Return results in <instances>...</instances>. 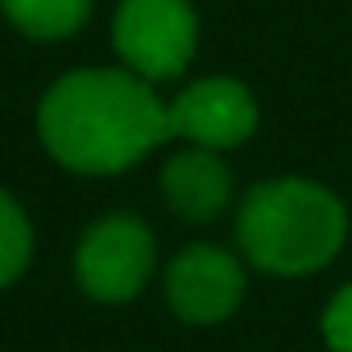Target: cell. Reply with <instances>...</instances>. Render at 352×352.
Segmentation results:
<instances>
[{"label": "cell", "mask_w": 352, "mask_h": 352, "mask_svg": "<svg viewBox=\"0 0 352 352\" xmlns=\"http://www.w3.org/2000/svg\"><path fill=\"white\" fill-rule=\"evenodd\" d=\"M116 58L149 83L179 79L199 50L191 0H120L112 17Z\"/></svg>", "instance_id": "3957f363"}, {"label": "cell", "mask_w": 352, "mask_h": 352, "mask_svg": "<svg viewBox=\"0 0 352 352\" xmlns=\"http://www.w3.org/2000/svg\"><path fill=\"white\" fill-rule=\"evenodd\" d=\"M38 137L75 174H124L170 141V108L129 67H79L46 87Z\"/></svg>", "instance_id": "6da1fadb"}, {"label": "cell", "mask_w": 352, "mask_h": 352, "mask_svg": "<svg viewBox=\"0 0 352 352\" xmlns=\"http://www.w3.org/2000/svg\"><path fill=\"white\" fill-rule=\"evenodd\" d=\"M157 261V245L153 232L141 216L129 212H112L100 216L75 245V282L87 298L120 307L133 302Z\"/></svg>", "instance_id": "277c9868"}, {"label": "cell", "mask_w": 352, "mask_h": 352, "mask_svg": "<svg viewBox=\"0 0 352 352\" xmlns=\"http://www.w3.org/2000/svg\"><path fill=\"white\" fill-rule=\"evenodd\" d=\"M344 241H348V208L323 183L270 179L241 199L236 245L261 274L307 278L331 265Z\"/></svg>", "instance_id": "7a4b0ae2"}, {"label": "cell", "mask_w": 352, "mask_h": 352, "mask_svg": "<svg viewBox=\"0 0 352 352\" xmlns=\"http://www.w3.org/2000/svg\"><path fill=\"white\" fill-rule=\"evenodd\" d=\"M13 30L34 42H67L91 17V0H0Z\"/></svg>", "instance_id": "ba28073f"}, {"label": "cell", "mask_w": 352, "mask_h": 352, "mask_svg": "<svg viewBox=\"0 0 352 352\" xmlns=\"http://www.w3.org/2000/svg\"><path fill=\"white\" fill-rule=\"evenodd\" d=\"M245 298V265L220 245H187L166 265V302L183 323H220Z\"/></svg>", "instance_id": "8992f818"}, {"label": "cell", "mask_w": 352, "mask_h": 352, "mask_svg": "<svg viewBox=\"0 0 352 352\" xmlns=\"http://www.w3.org/2000/svg\"><path fill=\"white\" fill-rule=\"evenodd\" d=\"M319 327H323V340L331 352H352V282H344L327 298Z\"/></svg>", "instance_id": "30bf717a"}, {"label": "cell", "mask_w": 352, "mask_h": 352, "mask_svg": "<svg viewBox=\"0 0 352 352\" xmlns=\"http://www.w3.org/2000/svg\"><path fill=\"white\" fill-rule=\"evenodd\" d=\"M170 137L204 149H236L257 129V96L228 75H208L183 87L170 104Z\"/></svg>", "instance_id": "5b68a950"}, {"label": "cell", "mask_w": 352, "mask_h": 352, "mask_svg": "<svg viewBox=\"0 0 352 352\" xmlns=\"http://www.w3.org/2000/svg\"><path fill=\"white\" fill-rule=\"evenodd\" d=\"M162 199L187 224H212L232 204V170L220 149L187 145L162 166Z\"/></svg>", "instance_id": "52a82bcc"}, {"label": "cell", "mask_w": 352, "mask_h": 352, "mask_svg": "<svg viewBox=\"0 0 352 352\" xmlns=\"http://www.w3.org/2000/svg\"><path fill=\"white\" fill-rule=\"evenodd\" d=\"M34 261V224L25 208L0 187V290L13 286Z\"/></svg>", "instance_id": "9c48e42d"}]
</instances>
